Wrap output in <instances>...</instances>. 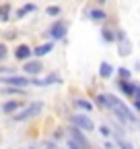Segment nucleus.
<instances>
[{
  "instance_id": "obj_14",
  "label": "nucleus",
  "mask_w": 140,
  "mask_h": 149,
  "mask_svg": "<svg viewBox=\"0 0 140 149\" xmlns=\"http://www.w3.org/2000/svg\"><path fill=\"white\" fill-rule=\"evenodd\" d=\"M35 10V6L33 4H27V6H21L19 10H16V17H19V19H23L25 15H29V13H33Z\"/></svg>"
},
{
  "instance_id": "obj_5",
  "label": "nucleus",
  "mask_w": 140,
  "mask_h": 149,
  "mask_svg": "<svg viewBox=\"0 0 140 149\" xmlns=\"http://www.w3.org/2000/svg\"><path fill=\"white\" fill-rule=\"evenodd\" d=\"M49 35L54 37V40H62V37L66 35V25L64 23H56L54 27L49 29Z\"/></svg>"
},
{
  "instance_id": "obj_17",
  "label": "nucleus",
  "mask_w": 140,
  "mask_h": 149,
  "mask_svg": "<svg viewBox=\"0 0 140 149\" xmlns=\"http://www.w3.org/2000/svg\"><path fill=\"white\" fill-rule=\"evenodd\" d=\"M91 19H93V21H103V19H105V13H103V10H91Z\"/></svg>"
},
{
  "instance_id": "obj_13",
  "label": "nucleus",
  "mask_w": 140,
  "mask_h": 149,
  "mask_svg": "<svg viewBox=\"0 0 140 149\" xmlns=\"http://www.w3.org/2000/svg\"><path fill=\"white\" fill-rule=\"evenodd\" d=\"M10 17V4H0V21H6Z\"/></svg>"
},
{
  "instance_id": "obj_2",
  "label": "nucleus",
  "mask_w": 140,
  "mask_h": 149,
  "mask_svg": "<svg viewBox=\"0 0 140 149\" xmlns=\"http://www.w3.org/2000/svg\"><path fill=\"white\" fill-rule=\"evenodd\" d=\"M41 108H43V104L33 102V104H29L23 112H19V114L14 116V120H29V118H33V116H37L39 112H41Z\"/></svg>"
},
{
  "instance_id": "obj_25",
  "label": "nucleus",
  "mask_w": 140,
  "mask_h": 149,
  "mask_svg": "<svg viewBox=\"0 0 140 149\" xmlns=\"http://www.w3.org/2000/svg\"><path fill=\"white\" fill-rule=\"evenodd\" d=\"M101 135L107 137V135H109V128H107V126H101Z\"/></svg>"
},
{
  "instance_id": "obj_23",
  "label": "nucleus",
  "mask_w": 140,
  "mask_h": 149,
  "mask_svg": "<svg viewBox=\"0 0 140 149\" xmlns=\"http://www.w3.org/2000/svg\"><path fill=\"white\" fill-rule=\"evenodd\" d=\"M68 147H70V149H82V147H80V143H76L74 139H70V141H68Z\"/></svg>"
},
{
  "instance_id": "obj_19",
  "label": "nucleus",
  "mask_w": 140,
  "mask_h": 149,
  "mask_svg": "<svg viewBox=\"0 0 140 149\" xmlns=\"http://www.w3.org/2000/svg\"><path fill=\"white\" fill-rule=\"evenodd\" d=\"M103 40L105 42H113V33L109 29H103Z\"/></svg>"
},
{
  "instance_id": "obj_4",
  "label": "nucleus",
  "mask_w": 140,
  "mask_h": 149,
  "mask_svg": "<svg viewBox=\"0 0 140 149\" xmlns=\"http://www.w3.org/2000/svg\"><path fill=\"white\" fill-rule=\"evenodd\" d=\"M4 83H6V85H10V87H19V89H21V87H27L31 81H29L27 77H6V81H4Z\"/></svg>"
},
{
  "instance_id": "obj_6",
  "label": "nucleus",
  "mask_w": 140,
  "mask_h": 149,
  "mask_svg": "<svg viewBox=\"0 0 140 149\" xmlns=\"http://www.w3.org/2000/svg\"><path fill=\"white\" fill-rule=\"evenodd\" d=\"M117 40H119V54H121V56H128V54H130V48H132L130 42H128V37H126L124 33H119Z\"/></svg>"
},
{
  "instance_id": "obj_12",
  "label": "nucleus",
  "mask_w": 140,
  "mask_h": 149,
  "mask_svg": "<svg viewBox=\"0 0 140 149\" xmlns=\"http://www.w3.org/2000/svg\"><path fill=\"white\" fill-rule=\"evenodd\" d=\"M111 72H113V66H111L109 62H101V66H99V74H101L103 79H107Z\"/></svg>"
},
{
  "instance_id": "obj_16",
  "label": "nucleus",
  "mask_w": 140,
  "mask_h": 149,
  "mask_svg": "<svg viewBox=\"0 0 140 149\" xmlns=\"http://www.w3.org/2000/svg\"><path fill=\"white\" fill-rule=\"evenodd\" d=\"M76 106L82 108V110H86V112H91V110H93V104H91V102H86V100H76Z\"/></svg>"
},
{
  "instance_id": "obj_20",
  "label": "nucleus",
  "mask_w": 140,
  "mask_h": 149,
  "mask_svg": "<svg viewBox=\"0 0 140 149\" xmlns=\"http://www.w3.org/2000/svg\"><path fill=\"white\" fill-rule=\"evenodd\" d=\"M119 147H121V149H134V145L128 143V141H124V139H119Z\"/></svg>"
},
{
  "instance_id": "obj_18",
  "label": "nucleus",
  "mask_w": 140,
  "mask_h": 149,
  "mask_svg": "<svg viewBox=\"0 0 140 149\" xmlns=\"http://www.w3.org/2000/svg\"><path fill=\"white\" fill-rule=\"evenodd\" d=\"M74 141H76V143H80V145H86V139L80 135V130H74Z\"/></svg>"
},
{
  "instance_id": "obj_3",
  "label": "nucleus",
  "mask_w": 140,
  "mask_h": 149,
  "mask_svg": "<svg viewBox=\"0 0 140 149\" xmlns=\"http://www.w3.org/2000/svg\"><path fill=\"white\" fill-rule=\"evenodd\" d=\"M72 124L74 126H78V128H84V130H93L95 128V124H93V120L89 118V116H80V114H74L72 118Z\"/></svg>"
},
{
  "instance_id": "obj_22",
  "label": "nucleus",
  "mask_w": 140,
  "mask_h": 149,
  "mask_svg": "<svg viewBox=\"0 0 140 149\" xmlns=\"http://www.w3.org/2000/svg\"><path fill=\"white\" fill-rule=\"evenodd\" d=\"M117 72H119V77H121V79H130V70H128V68H119Z\"/></svg>"
},
{
  "instance_id": "obj_10",
  "label": "nucleus",
  "mask_w": 140,
  "mask_h": 149,
  "mask_svg": "<svg viewBox=\"0 0 140 149\" xmlns=\"http://www.w3.org/2000/svg\"><path fill=\"white\" fill-rule=\"evenodd\" d=\"M14 56H16L19 60H27L29 56H31V48H29L27 44H25V46H19V48H16V52H14Z\"/></svg>"
},
{
  "instance_id": "obj_24",
  "label": "nucleus",
  "mask_w": 140,
  "mask_h": 149,
  "mask_svg": "<svg viewBox=\"0 0 140 149\" xmlns=\"http://www.w3.org/2000/svg\"><path fill=\"white\" fill-rule=\"evenodd\" d=\"M4 56H6V46H4V44H0V60H2Z\"/></svg>"
},
{
  "instance_id": "obj_9",
  "label": "nucleus",
  "mask_w": 140,
  "mask_h": 149,
  "mask_svg": "<svg viewBox=\"0 0 140 149\" xmlns=\"http://www.w3.org/2000/svg\"><path fill=\"white\" fill-rule=\"evenodd\" d=\"M119 89L124 91V93H128V95H136V93H138V87H136L134 83L124 81V79H121V83H119Z\"/></svg>"
},
{
  "instance_id": "obj_1",
  "label": "nucleus",
  "mask_w": 140,
  "mask_h": 149,
  "mask_svg": "<svg viewBox=\"0 0 140 149\" xmlns=\"http://www.w3.org/2000/svg\"><path fill=\"white\" fill-rule=\"evenodd\" d=\"M97 100H99V104H101V106L111 108L115 114H117V118H119V120H124V122H136V116L132 114V112H130L126 106H124V102H119L117 97H113V95H99Z\"/></svg>"
},
{
  "instance_id": "obj_15",
  "label": "nucleus",
  "mask_w": 140,
  "mask_h": 149,
  "mask_svg": "<svg viewBox=\"0 0 140 149\" xmlns=\"http://www.w3.org/2000/svg\"><path fill=\"white\" fill-rule=\"evenodd\" d=\"M16 108H19V102H6V104L2 106V110L6 112V114H10V112H14Z\"/></svg>"
},
{
  "instance_id": "obj_8",
  "label": "nucleus",
  "mask_w": 140,
  "mask_h": 149,
  "mask_svg": "<svg viewBox=\"0 0 140 149\" xmlns=\"http://www.w3.org/2000/svg\"><path fill=\"white\" fill-rule=\"evenodd\" d=\"M62 79L58 77V74H49L47 79H43V81H31L33 85H39V87H47V85H54V83H60Z\"/></svg>"
},
{
  "instance_id": "obj_7",
  "label": "nucleus",
  "mask_w": 140,
  "mask_h": 149,
  "mask_svg": "<svg viewBox=\"0 0 140 149\" xmlns=\"http://www.w3.org/2000/svg\"><path fill=\"white\" fill-rule=\"evenodd\" d=\"M25 72H29V74H37V72H41V62H37V60H31V62H25Z\"/></svg>"
},
{
  "instance_id": "obj_11",
  "label": "nucleus",
  "mask_w": 140,
  "mask_h": 149,
  "mask_svg": "<svg viewBox=\"0 0 140 149\" xmlns=\"http://www.w3.org/2000/svg\"><path fill=\"white\" fill-rule=\"evenodd\" d=\"M51 48H54L51 44H41L39 48H35L33 52H35V56H37V58H41V56H45V54H49V52H51Z\"/></svg>"
},
{
  "instance_id": "obj_26",
  "label": "nucleus",
  "mask_w": 140,
  "mask_h": 149,
  "mask_svg": "<svg viewBox=\"0 0 140 149\" xmlns=\"http://www.w3.org/2000/svg\"><path fill=\"white\" fill-rule=\"evenodd\" d=\"M97 2H101V4H105V2H107V0H97Z\"/></svg>"
},
{
  "instance_id": "obj_21",
  "label": "nucleus",
  "mask_w": 140,
  "mask_h": 149,
  "mask_svg": "<svg viewBox=\"0 0 140 149\" xmlns=\"http://www.w3.org/2000/svg\"><path fill=\"white\" fill-rule=\"evenodd\" d=\"M60 13H62L60 6H49V8H47V15H60Z\"/></svg>"
}]
</instances>
